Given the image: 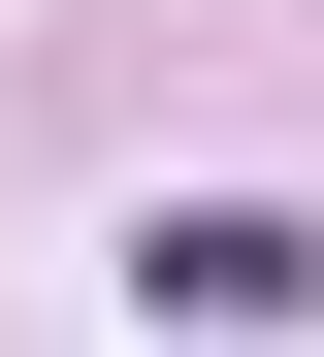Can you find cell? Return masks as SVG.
I'll list each match as a JSON object with an SVG mask.
<instances>
[{
	"label": "cell",
	"instance_id": "obj_1",
	"mask_svg": "<svg viewBox=\"0 0 324 357\" xmlns=\"http://www.w3.org/2000/svg\"><path fill=\"white\" fill-rule=\"evenodd\" d=\"M130 292H162V325H324V227H292V195H162Z\"/></svg>",
	"mask_w": 324,
	"mask_h": 357
}]
</instances>
